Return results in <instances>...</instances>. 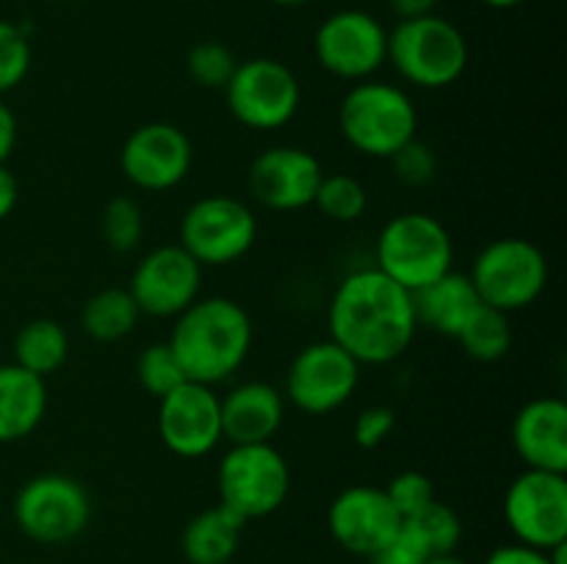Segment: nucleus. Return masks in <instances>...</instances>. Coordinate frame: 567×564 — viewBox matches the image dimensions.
Here are the masks:
<instances>
[{
  "label": "nucleus",
  "mask_w": 567,
  "mask_h": 564,
  "mask_svg": "<svg viewBox=\"0 0 567 564\" xmlns=\"http://www.w3.org/2000/svg\"><path fill=\"white\" fill-rule=\"evenodd\" d=\"M369 558L371 564H424L426 558H430V551H426L424 542L415 536V531L402 523L399 534L393 536L391 542H385V545Z\"/></svg>",
  "instance_id": "f704fd0d"
},
{
  "label": "nucleus",
  "mask_w": 567,
  "mask_h": 564,
  "mask_svg": "<svg viewBox=\"0 0 567 564\" xmlns=\"http://www.w3.org/2000/svg\"><path fill=\"white\" fill-rule=\"evenodd\" d=\"M424 564H468L465 558H460L457 553H437V556H430Z\"/></svg>",
  "instance_id": "a19ab883"
},
{
  "label": "nucleus",
  "mask_w": 567,
  "mask_h": 564,
  "mask_svg": "<svg viewBox=\"0 0 567 564\" xmlns=\"http://www.w3.org/2000/svg\"><path fill=\"white\" fill-rule=\"evenodd\" d=\"M468 276L482 304L509 315L543 296L548 285V260L540 247L526 238H496L480 249Z\"/></svg>",
  "instance_id": "423d86ee"
},
{
  "label": "nucleus",
  "mask_w": 567,
  "mask_h": 564,
  "mask_svg": "<svg viewBox=\"0 0 567 564\" xmlns=\"http://www.w3.org/2000/svg\"><path fill=\"white\" fill-rule=\"evenodd\" d=\"M513 446L526 468L567 473V404L532 398L513 420Z\"/></svg>",
  "instance_id": "6ab92c4d"
},
{
  "label": "nucleus",
  "mask_w": 567,
  "mask_h": 564,
  "mask_svg": "<svg viewBox=\"0 0 567 564\" xmlns=\"http://www.w3.org/2000/svg\"><path fill=\"white\" fill-rule=\"evenodd\" d=\"M31 42L28 33L14 22L0 20V94L11 92L31 72Z\"/></svg>",
  "instance_id": "2f4dec72"
},
{
  "label": "nucleus",
  "mask_w": 567,
  "mask_h": 564,
  "mask_svg": "<svg viewBox=\"0 0 567 564\" xmlns=\"http://www.w3.org/2000/svg\"><path fill=\"white\" fill-rule=\"evenodd\" d=\"M480 304L474 291V282L468 274L460 271H446L430 285L419 288L413 293V310L419 326H430L432 332L446 337H457L468 315Z\"/></svg>",
  "instance_id": "412c9836"
},
{
  "label": "nucleus",
  "mask_w": 567,
  "mask_h": 564,
  "mask_svg": "<svg viewBox=\"0 0 567 564\" xmlns=\"http://www.w3.org/2000/svg\"><path fill=\"white\" fill-rule=\"evenodd\" d=\"M227 564H236V562H227Z\"/></svg>",
  "instance_id": "c03bdc74"
},
{
  "label": "nucleus",
  "mask_w": 567,
  "mask_h": 564,
  "mask_svg": "<svg viewBox=\"0 0 567 564\" xmlns=\"http://www.w3.org/2000/svg\"><path fill=\"white\" fill-rule=\"evenodd\" d=\"M330 341L352 354L360 365H388L413 346V293L382 274L360 269L338 282L327 310Z\"/></svg>",
  "instance_id": "f257e3e1"
},
{
  "label": "nucleus",
  "mask_w": 567,
  "mask_h": 564,
  "mask_svg": "<svg viewBox=\"0 0 567 564\" xmlns=\"http://www.w3.org/2000/svg\"><path fill=\"white\" fill-rule=\"evenodd\" d=\"M144 213L133 197H114L103 208V241L114 252H133L142 243Z\"/></svg>",
  "instance_id": "7c9ffc66"
},
{
  "label": "nucleus",
  "mask_w": 567,
  "mask_h": 564,
  "mask_svg": "<svg viewBox=\"0 0 567 564\" xmlns=\"http://www.w3.org/2000/svg\"><path fill=\"white\" fill-rule=\"evenodd\" d=\"M313 205L330 221L352 224V221L363 219L365 210H369V191L352 175H324L313 197Z\"/></svg>",
  "instance_id": "bb28decb"
},
{
  "label": "nucleus",
  "mask_w": 567,
  "mask_h": 564,
  "mask_svg": "<svg viewBox=\"0 0 567 564\" xmlns=\"http://www.w3.org/2000/svg\"><path fill=\"white\" fill-rule=\"evenodd\" d=\"M199 288H203V265L181 243H166L138 260L127 291L142 315L177 318L194 299H199Z\"/></svg>",
  "instance_id": "2eb2a0df"
},
{
  "label": "nucleus",
  "mask_w": 567,
  "mask_h": 564,
  "mask_svg": "<svg viewBox=\"0 0 567 564\" xmlns=\"http://www.w3.org/2000/svg\"><path fill=\"white\" fill-rule=\"evenodd\" d=\"M377 265L404 291L415 293L452 271L454 243L446 227L430 213L408 210L388 221L377 236Z\"/></svg>",
  "instance_id": "39448f33"
},
{
  "label": "nucleus",
  "mask_w": 567,
  "mask_h": 564,
  "mask_svg": "<svg viewBox=\"0 0 567 564\" xmlns=\"http://www.w3.org/2000/svg\"><path fill=\"white\" fill-rule=\"evenodd\" d=\"M244 520L227 506H210L194 514L181 536V551L188 564H227L238 553Z\"/></svg>",
  "instance_id": "5701e85b"
},
{
  "label": "nucleus",
  "mask_w": 567,
  "mask_h": 564,
  "mask_svg": "<svg viewBox=\"0 0 567 564\" xmlns=\"http://www.w3.org/2000/svg\"><path fill=\"white\" fill-rule=\"evenodd\" d=\"M227 111L249 130H277L297 116L302 88L291 66L277 59L238 61L225 86Z\"/></svg>",
  "instance_id": "9d476101"
},
{
  "label": "nucleus",
  "mask_w": 567,
  "mask_h": 564,
  "mask_svg": "<svg viewBox=\"0 0 567 564\" xmlns=\"http://www.w3.org/2000/svg\"><path fill=\"white\" fill-rule=\"evenodd\" d=\"M324 177L319 158L302 147H271L252 160L247 175L249 194L258 205L280 213L313 205Z\"/></svg>",
  "instance_id": "a211bd4d"
},
{
  "label": "nucleus",
  "mask_w": 567,
  "mask_h": 564,
  "mask_svg": "<svg viewBox=\"0 0 567 564\" xmlns=\"http://www.w3.org/2000/svg\"><path fill=\"white\" fill-rule=\"evenodd\" d=\"M258 241V219L241 199L214 194L203 197L183 213L181 247L199 265H230L241 260Z\"/></svg>",
  "instance_id": "1a4fd4ad"
},
{
  "label": "nucleus",
  "mask_w": 567,
  "mask_h": 564,
  "mask_svg": "<svg viewBox=\"0 0 567 564\" xmlns=\"http://www.w3.org/2000/svg\"><path fill=\"white\" fill-rule=\"evenodd\" d=\"M192 164V138L172 122H147L136 127L120 149L122 175L142 191H169L181 186Z\"/></svg>",
  "instance_id": "4468645a"
},
{
  "label": "nucleus",
  "mask_w": 567,
  "mask_h": 564,
  "mask_svg": "<svg viewBox=\"0 0 567 564\" xmlns=\"http://www.w3.org/2000/svg\"><path fill=\"white\" fill-rule=\"evenodd\" d=\"M485 564H551V556L548 551H537V547L529 545H502L485 558Z\"/></svg>",
  "instance_id": "e433bc0d"
},
{
  "label": "nucleus",
  "mask_w": 567,
  "mask_h": 564,
  "mask_svg": "<svg viewBox=\"0 0 567 564\" xmlns=\"http://www.w3.org/2000/svg\"><path fill=\"white\" fill-rule=\"evenodd\" d=\"M188 382L219 385L230 379L252 348V318L227 296L194 299L175 318L166 341Z\"/></svg>",
  "instance_id": "f03ea898"
},
{
  "label": "nucleus",
  "mask_w": 567,
  "mask_h": 564,
  "mask_svg": "<svg viewBox=\"0 0 567 564\" xmlns=\"http://www.w3.org/2000/svg\"><path fill=\"white\" fill-rule=\"evenodd\" d=\"M269 3H275V6H282V9H297V6H305V3H310V0H269Z\"/></svg>",
  "instance_id": "37998d69"
},
{
  "label": "nucleus",
  "mask_w": 567,
  "mask_h": 564,
  "mask_svg": "<svg viewBox=\"0 0 567 564\" xmlns=\"http://www.w3.org/2000/svg\"><path fill=\"white\" fill-rule=\"evenodd\" d=\"M485 6H491V9H515V6H520L524 0H482Z\"/></svg>",
  "instance_id": "79ce46f5"
},
{
  "label": "nucleus",
  "mask_w": 567,
  "mask_h": 564,
  "mask_svg": "<svg viewBox=\"0 0 567 564\" xmlns=\"http://www.w3.org/2000/svg\"><path fill=\"white\" fill-rule=\"evenodd\" d=\"M388 6L399 20H413V17L435 14L437 0H388Z\"/></svg>",
  "instance_id": "ea45409f"
},
{
  "label": "nucleus",
  "mask_w": 567,
  "mask_h": 564,
  "mask_svg": "<svg viewBox=\"0 0 567 564\" xmlns=\"http://www.w3.org/2000/svg\"><path fill=\"white\" fill-rule=\"evenodd\" d=\"M396 426V412L391 407H365L354 420V442L365 451L382 446Z\"/></svg>",
  "instance_id": "c9c22d12"
},
{
  "label": "nucleus",
  "mask_w": 567,
  "mask_h": 564,
  "mask_svg": "<svg viewBox=\"0 0 567 564\" xmlns=\"http://www.w3.org/2000/svg\"><path fill=\"white\" fill-rule=\"evenodd\" d=\"M388 61L399 77L419 88H446L468 66V39L452 20L437 14L399 20L388 31Z\"/></svg>",
  "instance_id": "20e7f679"
},
{
  "label": "nucleus",
  "mask_w": 567,
  "mask_h": 564,
  "mask_svg": "<svg viewBox=\"0 0 567 564\" xmlns=\"http://www.w3.org/2000/svg\"><path fill=\"white\" fill-rule=\"evenodd\" d=\"M504 520L520 545L551 551L567 542V479L565 473L526 468L504 495Z\"/></svg>",
  "instance_id": "9b49d317"
},
{
  "label": "nucleus",
  "mask_w": 567,
  "mask_h": 564,
  "mask_svg": "<svg viewBox=\"0 0 567 564\" xmlns=\"http://www.w3.org/2000/svg\"><path fill=\"white\" fill-rule=\"evenodd\" d=\"M391 166L393 175L404 182V186H426V182L435 180L437 175V155L430 144L421 142L419 136L410 138L402 149L391 155Z\"/></svg>",
  "instance_id": "72a5a7b5"
},
{
  "label": "nucleus",
  "mask_w": 567,
  "mask_h": 564,
  "mask_svg": "<svg viewBox=\"0 0 567 564\" xmlns=\"http://www.w3.org/2000/svg\"><path fill=\"white\" fill-rule=\"evenodd\" d=\"M136 379L142 385L144 393L155 398H164L166 393L175 390L177 385L186 382L181 363H177L175 352L166 341L150 343L136 359Z\"/></svg>",
  "instance_id": "c85d7f7f"
},
{
  "label": "nucleus",
  "mask_w": 567,
  "mask_h": 564,
  "mask_svg": "<svg viewBox=\"0 0 567 564\" xmlns=\"http://www.w3.org/2000/svg\"><path fill=\"white\" fill-rule=\"evenodd\" d=\"M404 525L415 531V536L424 542L430 556L454 553L460 540H463V520H460V514L449 503L437 501V498L432 503H426L419 514L404 520Z\"/></svg>",
  "instance_id": "cd10ccee"
},
{
  "label": "nucleus",
  "mask_w": 567,
  "mask_h": 564,
  "mask_svg": "<svg viewBox=\"0 0 567 564\" xmlns=\"http://www.w3.org/2000/svg\"><path fill=\"white\" fill-rule=\"evenodd\" d=\"M236 66V53H233L227 44L216 42V39L197 42L186 55L188 75H192V81L203 88H221V92H225Z\"/></svg>",
  "instance_id": "c756f323"
},
{
  "label": "nucleus",
  "mask_w": 567,
  "mask_h": 564,
  "mask_svg": "<svg viewBox=\"0 0 567 564\" xmlns=\"http://www.w3.org/2000/svg\"><path fill=\"white\" fill-rule=\"evenodd\" d=\"M360 363L336 341H316L293 357L286 374V396L308 415H330L354 396Z\"/></svg>",
  "instance_id": "ddd939ff"
},
{
  "label": "nucleus",
  "mask_w": 567,
  "mask_h": 564,
  "mask_svg": "<svg viewBox=\"0 0 567 564\" xmlns=\"http://www.w3.org/2000/svg\"><path fill=\"white\" fill-rule=\"evenodd\" d=\"M404 520L393 509L391 498L382 487L354 484L338 492L327 512L330 534L343 551L354 556H374L385 542L399 534Z\"/></svg>",
  "instance_id": "f3484780"
},
{
  "label": "nucleus",
  "mask_w": 567,
  "mask_h": 564,
  "mask_svg": "<svg viewBox=\"0 0 567 564\" xmlns=\"http://www.w3.org/2000/svg\"><path fill=\"white\" fill-rule=\"evenodd\" d=\"M221 404V437L233 446L271 442L286 418V398L269 382H241Z\"/></svg>",
  "instance_id": "aec40b11"
},
{
  "label": "nucleus",
  "mask_w": 567,
  "mask_h": 564,
  "mask_svg": "<svg viewBox=\"0 0 567 564\" xmlns=\"http://www.w3.org/2000/svg\"><path fill=\"white\" fill-rule=\"evenodd\" d=\"M17 199H20V186H17V177L0 164V221L17 208Z\"/></svg>",
  "instance_id": "58836bf2"
},
{
  "label": "nucleus",
  "mask_w": 567,
  "mask_h": 564,
  "mask_svg": "<svg viewBox=\"0 0 567 564\" xmlns=\"http://www.w3.org/2000/svg\"><path fill=\"white\" fill-rule=\"evenodd\" d=\"M391 498L393 509L399 512V518L408 520L413 514H419L426 503L435 501V484L426 473L421 470H402V473L393 476L388 481V487H382Z\"/></svg>",
  "instance_id": "473e14b6"
},
{
  "label": "nucleus",
  "mask_w": 567,
  "mask_h": 564,
  "mask_svg": "<svg viewBox=\"0 0 567 564\" xmlns=\"http://www.w3.org/2000/svg\"><path fill=\"white\" fill-rule=\"evenodd\" d=\"M313 55L332 77L369 81L388 61V28L369 11L341 9L316 28Z\"/></svg>",
  "instance_id": "f8f14e48"
},
{
  "label": "nucleus",
  "mask_w": 567,
  "mask_h": 564,
  "mask_svg": "<svg viewBox=\"0 0 567 564\" xmlns=\"http://www.w3.org/2000/svg\"><path fill=\"white\" fill-rule=\"evenodd\" d=\"M92 501L86 487L66 473H39L14 498L17 529L42 545H64L86 531Z\"/></svg>",
  "instance_id": "6e6552de"
},
{
  "label": "nucleus",
  "mask_w": 567,
  "mask_h": 564,
  "mask_svg": "<svg viewBox=\"0 0 567 564\" xmlns=\"http://www.w3.org/2000/svg\"><path fill=\"white\" fill-rule=\"evenodd\" d=\"M338 127L352 149L388 160L419 130V111L404 88L385 81H360L343 94Z\"/></svg>",
  "instance_id": "7ed1b4c3"
},
{
  "label": "nucleus",
  "mask_w": 567,
  "mask_h": 564,
  "mask_svg": "<svg viewBox=\"0 0 567 564\" xmlns=\"http://www.w3.org/2000/svg\"><path fill=\"white\" fill-rule=\"evenodd\" d=\"M457 341L471 359L496 363V359L507 357V352L513 348L509 315L480 302L463 324V330L457 332Z\"/></svg>",
  "instance_id": "a878e982"
},
{
  "label": "nucleus",
  "mask_w": 567,
  "mask_h": 564,
  "mask_svg": "<svg viewBox=\"0 0 567 564\" xmlns=\"http://www.w3.org/2000/svg\"><path fill=\"white\" fill-rule=\"evenodd\" d=\"M142 310L125 288H103L81 310V326L92 341L114 343L136 330Z\"/></svg>",
  "instance_id": "393cba45"
},
{
  "label": "nucleus",
  "mask_w": 567,
  "mask_h": 564,
  "mask_svg": "<svg viewBox=\"0 0 567 564\" xmlns=\"http://www.w3.org/2000/svg\"><path fill=\"white\" fill-rule=\"evenodd\" d=\"M219 503L247 520L269 518L286 503L291 490V470L286 457L271 442H249L233 446L221 457L219 470Z\"/></svg>",
  "instance_id": "0eeeda50"
},
{
  "label": "nucleus",
  "mask_w": 567,
  "mask_h": 564,
  "mask_svg": "<svg viewBox=\"0 0 567 564\" xmlns=\"http://www.w3.org/2000/svg\"><path fill=\"white\" fill-rule=\"evenodd\" d=\"M158 437L183 459L214 451L221 440V404L214 387L186 379L158 398Z\"/></svg>",
  "instance_id": "dca6fc26"
},
{
  "label": "nucleus",
  "mask_w": 567,
  "mask_h": 564,
  "mask_svg": "<svg viewBox=\"0 0 567 564\" xmlns=\"http://www.w3.org/2000/svg\"><path fill=\"white\" fill-rule=\"evenodd\" d=\"M17 147V116L9 105L0 100V164L9 160V155Z\"/></svg>",
  "instance_id": "4c0bfd02"
},
{
  "label": "nucleus",
  "mask_w": 567,
  "mask_h": 564,
  "mask_svg": "<svg viewBox=\"0 0 567 564\" xmlns=\"http://www.w3.org/2000/svg\"><path fill=\"white\" fill-rule=\"evenodd\" d=\"M66 354H70V337L53 318L28 321L14 337V363L42 379L66 363Z\"/></svg>",
  "instance_id": "b1692460"
},
{
  "label": "nucleus",
  "mask_w": 567,
  "mask_h": 564,
  "mask_svg": "<svg viewBox=\"0 0 567 564\" xmlns=\"http://www.w3.org/2000/svg\"><path fill=\"white\" fill-rule=\"evenodd\" d=\"M48 412V385L17 363L0 365V442L31 435Z\"/></svg>",
  "instance_id": "4be33fe9"
}]
</instances>
